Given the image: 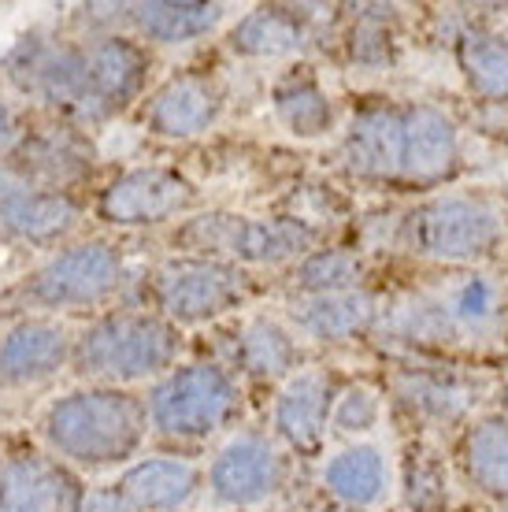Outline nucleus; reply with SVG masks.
<instances>
[{"mask_svg":"<svg viewBox=\"0 0 508 512\" xmlns=\"http://www.w3.org/2000/svg\"><path fill=\"white\" fill-rule=\"evenodd\" d=\"M227 108V93L216 75L204 71H178L160 82L141 104L145 134L164 141H190L216 127Z\"/></svg>","mask_w":508,"mask_h":512,"instance_id":"obj_15","label":"nucleus"},{"mask_svg":"<svg viewBox=\"0 0 508 512\" xmlns=\"http://www.w3.org/2000/svg\"><path fill=\"white\" fill-rule=\"evenodd\" d=\"M382 420V394L368 383H349L338 390L331 427L338 435H368Z\"/></svg>","mask_w":508,"mask_h":512,"instance_id":"obj_33","label":"nucleus"},{"mask_svg":"<svg viewBox=\"0 0 508 512\" xmlns=\"http://www.w3.org/2000/svg\"><path fill=\"white\" fill-rule=\"evenodd\" d=\"M397 8H360L353 30H349V60L360 67L394 64V34L390 19Z\"/></svg>","mask_w":508,"mask_h":512,"instance_id":"obj_32","label":"nucleus"},{"mask_svg":"<svg viewBox=\"0 0 508 512\" xmlns=\"http://www.w3.org/2000/svg\"><path fill=\"white\" fill-rule=\"evenodd\" d=\"M182 331L153 308H108L75 334L71 372L89 386L156 383L160 375L178 368Z\"/></svg>","mask_w":508,"mask_h":512,"instance_id":"obj_3","label":"nucleus"},{"mask_svg":"<svg viewBox=\"0 0 508 512\" xmlns=\"http://www.w3.org/2000/svg\"><path fill=\"white\" fill-rule=\"evenodd\" d=\"M505 238V216L486 197H431L397 223V249L434 264L483 260Z\"/></svg>","mask_w":508,"mask_h":512,"instance_id":"obj_9","label":"nucleus"},{"mask_svg":"<svg viewBox=\"0 0 508 512\" xmlns=\"http://www.w3.org/2000/svg\"><path fill=\"white\" fill-rule=\"evenodd\" d=\"M86 479L45 449H23L0 464V512H82Z\"/></svg>","mask_w":508,"mask_h":512,"instance_id":"obj_16","label":"nucleus"},{"mask_svg":"<svg viewBox=\"0 0 508 512\" xmlns=\"http://www.w3.org/2000/svg\"><path fill=\"white\" fill-rule=\"evenodd\" d=\"M249 290L253 282L238 264L175 253L145 275V301H149L145 308H153L156 316H164L182 331V327L219 323L223 316L238 312L249 301Z\"/></svg>","mask_w":508,"mask_h":512,"instance_id":"obj_8","label":"nucleus"},{"mask_svg":"<svg viewBox=\"0 0 508 512\" xmlns=\"http://www.w3.org/2000/svg\"><path fill=\"white\" fill-rule=\"evenodd\" d=\"M130 286L127 253L108 238H86L52 249L38 268L15 282L12 301L26 316H67V312H108Z\"/></svg>","mask_w":508,"mask_h":512,"instance_id":"obj_5","label":"nucleus"},{"mask_svg":"<svg viewBox=\"0 0 508 512\" xmlns=\"http://www.w3.org/2000/svg\"><path fill=\"white\" fill-rule=\"evenodd\" d=\"M190 512H193V509H190Z\"/></svg>","mask_w":508,"mask_h":512,"instance_id":"obj_40","label":"nucleus"},{"mask_svg":"<svg viewBox=\"0 0 508 512\" xmlns=\"http://www.w3.org/2000/svg\"><path fill=\"white\" fill-rule=\"evenodd\" d=\"M368 275V264L356 249H312L301 256L290 271V286L297 297H316V294H342V290H360Z\"/></svg>","mask_w":508,"mask_h":512,"instance_id":"obj_28","label":"nucleus"},{"mask_svg":"<svg viewBox=\"0 0 508 512\" xmlns=\"http://www.w3.org/2000/svg\"><path fill=\"white\" fill-rule=\"evenodd\" d=\"M405 505L408 512H442L449 505V475L438 453L412 449L405 461Z\"/></svg>","mask_w":508,"mask_h":512,"instance_id":"obj_31","label":"nucleus"},{"mask_svg":"<svg viewBox=\"0 0 508 512\" xmlns=\"http://www.w3.org/2000/svg\"><path fill=\"white\" fill-rule=\"evenodd\" d=\"M115 487L123 490L130 512H190L204 490V468L178 453H149L127 464Z\"/></svg>","mask_w":508,"mask_h":512,"instance_id":"obj_20","label":"nucleus"},{"mask_svg":"<svg viewBox=\"0 0 508 512\" xmlns=\"http://www.w3.org/2000/svg\"><path fill=\"white\" fill-rule=\"evenodd\" d=\"M457 56L471 90L505 101L508 97V38L494 30H464L457 41Z\"/></svg>","mask_w":508,"mask_h":512,"instance_id":"obj_30","label":"nucleus"},{"mask_svg":"<svg viewBox=\"0 0 508 512\" xmlns=\"http://www.w3.org/2000/svg\"><path fill=\"white\" fill-rule=\"evenodd\" d=\"M483 383L457 368H401L390 379L394 405L423 427H449L479 405Z\"/></svg>","mask_w":508,"mask_h":512,"instance_id":"obj_18","label":"nucleus"},{"mask_svg":"<svg viewBox=\"0 0 508 512\" xmlns=\"http://www.w3.org/2000/svg\"><path fill=\"white\" fill-rule=\"evenodd\" d=\"M308 45V19L301 8L264 4L230 26V49L245 60H286Z\"/></svg>","mask_w":508,"mask_h":512,"instance_id":"obj_26","label":"nucleus"},{"mask_svg":"<svg viewBox=\"0 0 508 512\" xmlns=\"http://www.w3.org/2000/svg\"><path fill=\"white\" fill-rule=\"evenodd\" d=\"M178 253L212 256L238 268L297 264L319 245V227L301 216H245V212H193L175 227Z\"/></svg>","mask_w":508,"mask_h":512,"instance_id":"obj_7","label":"nucleus"},{"mask_svg":"<svg viewBox=\"0 0 508 512\" xmlns=\"http://www.w3.org/2000/svg\"><path fill=\"white\" fill-rule=\"evenodd\" d=\"M149 431L145 397L123 386H75L52 397L38 416L45 453L78 475L123 472L141 457Z\"/></svg>","mask_w":508,"mask_h":512,"instance_id":"obj_2","label":"nucleus"},{"mask_svg":"<svg viewBox=\"0 0 508 512\" xmlns=\"http://www.w3.org/2000/svg\"><path fill=\"white\" fill-rule=\"evenodd\" d=\"M26 186H30V182H26L23 175H19V171L8 164V160H4V164H0V208L8 205V201H12L19 190H26Z\"/></svg>","mask_w":508,"mask_h":512,"instance_id":"obj_36","label":"nucleus"},{"mask_svg":"<svg viewBox=\"0 0 508 512\" xmlns=\"http://www.w3.org/2000/svg\"><path fill=\"white\" fill-rule=\"evenodd\" d=\"M271 112H275V119L290 130L293 138L301 141L327 138L334 130V119H338L334 97L323 90V82L308 67L286 71L271 86Z\"/></svg>","mask_w":508,"mask_h":512,"instance_id":"obj_27","label":"nucleus"},{"mask_svg":"<svg viewBox=\"0 0 508 512\" xmlns=\"http://www.w3.org/2000/svg\"><path fill=\"white\" fill-rule=\"evenodd\" d=\"M505 323L501 282L483 271H468L457 279L420 290V294L382 308L379 327L390 338L416 349H449L490 342ZM375 327V331H379Z\"/></svg>","mask_w":508,"mask_h":512,"instance_id":"obj_4","label":"nucleus"},{"mask_svg":"<svg viewBox=\"0 0 508 512\" xmlns=\"http://www.w3.org/2000/svg\"><path fill=\"white\" fill-rule=\"evenodd\" d=\"M312 512H364V509H349V505H338V501H323Z\"/></svg>","mask_w":508,"mask_h":512,"instance_id":"obj_37","label":"nucleus"},{"mask_svg":"<svg viewBox=\"0 0 508 512\" xmlns=\"http://www.w3.org/2000/svg\"><path fill=\"white\" fill-rule=\"evenodd\" d=\"M82 512H130L123 490L115 483H104V487H89L86 501H82Z\"/></svg>","mask_w":508,"mask_h":512,"instance_id":"obj_35","label":"nucleus"},{"mask_svg":"<svg viewBox=\"0 0 508 512\" xmlns=\"http://www.w3.org/2000/svg\"><path fill=\"white\" fill-rule=\"evenodd\" d=\"M460 160V130L434 104L401 108V175L412 182H442Z\"/></svg>","mask_w":508,"mask_h":512,"instance_id":"obj_22","label":"nucleus"},{"mask_svg":"<svg viewBox=\"0 0 508 512\" xmlns=\"http://www.w3.org/2000/svg\"><path fill=\"white\" fill-rule=\"evenodd\" d=\"M338 379L323 368H301L293 372L275 394L271 405V427H275V442L286 446L297 457H316L323 449L327 427L334 416V401H338Z\"/></svg>","mask_w":508,"mask_h":512,"instance_id":"obj_17","label":"nucleus"},{"mask_svg":"<svg viewBox=\"0 0 508 512\" xmlns=\"http://www.w3.org/2000/svg\"><path fill=\"white\" fill-rule=\"evenodd\" d=\"M290 483V453L264 431H238L216 449L204 472L212 505L227 512H260Z\"/></svg>","mask_w":508,"mask_h":512,"instance_id":"obj_11","label":"nucleus"},{"mask_svg":"<svg viewBox=\"0 0 508 512\" xmlns=\"http://www.w3.org/2000/svg\"><path fill=\"white\" fill-rule=\"evenodd\" d=\"M234 368L256 383H286L301 372V342L290 323L275 316H249L234 338Z\"/></svg>","mask_w":508,"mask_h":512,"instance_id":"obj_24","label":"nucleus"},{"mask_svg":"<svg viewBox=\"0 0 508 512\" xmlns=\"http://www.w3.org/2000/svg\"><path fill=\"white\" fill-rule=\"evenodd\" d=\"M89 26V34L123 30L141 45H190L208 34H216L227 19V4L208 0H138V4H93L78 15Z\"/></svg>","mask_w":508,"mask_h":512,"instance_id":"obj_12","label":"nucleus"},{"mask_svg":"<svg viewBox=\"0 0 508 512\" xmlns=\"http://www.w3.org/2000/svg\"><path fill=\"white\" fill-rule=\"evenodd\" d=\"M149 431L164 442H208L238 423L245 409V394L234 372L216 360L178 364L145 390Z\"/></svg>","mask_w":508,"mask_h":512,"instance_id":"obj_6","label":"nucleus"},{"mask_svg":"<svg viewBox=\"0 0 508 512\" xmlns=\"http://www.w3.org/2000/svg\"><path fill=\"white\" fill-rule=\"evenodd\" d=\"M501 405H505V412H508V379H505V386H501Z\"/></svg>","mask_w":508,"mask_h":512,"instance_id":"obj_38","label":"nucleus"},{"mask_svg":"<svg viewBox=\"0 0 508 512\" xmlns=\"http://www.w3.org/2000/svg\"><path fill=\"white\" fill-rule=\"evenodd\" d=\"M86 208L75 193L26 186L0 208V245L19 249H60L82 227Z\"/></svg>","mask_w":508,"mask_h":512,"instance_id":"obj_19","label":"nucleus"},{"mask_svg":"<svg viewBox=\"0 0 508 512\" xmlns=\"http://www.w3.org/2000/svg\"><path fill=\"white\" fill-rule=\"evenodd\" d=\"M382 301L371 290H342V294H316V297H293L290 320L293 334H305L323 346H342L353 338H364L379 327Z\"/></svg>","mask_w":508,"mask_h":512,"instance_id":"obj_21","label":"nucleus"},{"mask_svg":"<svg viewBox=\"0 0 508 512\" xmlns=\"http://www.w3.org/2000/svg\"><path fill=\"white\" fill-rule=\"evenodd\" d=\"M75 331L56 316H19L0 334V390L26 394L71 372Z\"/></svg>","mask_w":508,"mask_h":512,"instance_id":"obj_13","label":"nucleus"},{"mask_svg":"<svg viewBox=\"0 0 508 512\" xmlns=\"http://www.w3.org/2000/svg\"><path fill=\"white\" fill-rule=\"evenodd\" d=\"M8 82L26 101L41 104L64 123L104 127L130 112L149 90L153 56L123 30L104 34H26L4 60Z\"/></svg>","mask_w":508,"mask_h":512,"instance_id":"obj_1","label":"nucleus"},{"mask_svg":"<svg viewBox=\"0 0 508 512\" xmlns=\"http://www.w3.org/2000/svg\"><path fill=\"white\" fill-rule=\"evenodd\" d=\"M201 190L178 167L138 164L119 171L97 190L93 216L115 231H149L193 216Z\"/></svg>","mask_w":508,"mask_h":512,"instance_id":"obj_10","label":"nucleus"},{"mask_svg":"<svg viewBox=\"0 0 508 512\" xmlns=\"http://www.w3.org/2000/svg\"><path fill=\"white\" fill-rule=\"evenodd\" d=\"M26 130H30V123H26L23 112L12 101H0V164L12 160L19 141L26 138Z\"/></svg>","mask_w":508,"mask_h":512,"instance_id":"obj_34","label":"nucleus"},{"mask_svg":"<svg viewBox=\"0 0 508 512\" xmlns=\"http://www.w3.org/2000/svg\"><path fill=\"white\" fill-rule=\"evenodd\" d=\"M464 468L483 494L508 501V416H490L471 427L464 442Z\"/></svg>","mask_w":508,"mask_h":512,"instance_id":"obj_29","label":"nucleus"},{"mask_svg":"<svg viewBox=\"0 0 508 512\" xmlns=\"http://www.w3.org/2000/svg\"><path fill=\"white\" fill-rule=\"evenodd\" d=\"M8 164L30 186L56 193H75L82 182L93 179L97 145L86 130L64 119H52L45 127H30Z\"/></svg>","mask_w":508,"mask_h":512,"instance_id":"obj_14","label":"nucleus"},{"mask_svg":"<svg viewBox=\"0 0 508 512\" xmlns=\"http://www.w3.org/2000/svg\"><path fill=\"white\" fill-rule=\"evenodd\" d=\"M319 483L327 490V498L338 505L375 512L390 498V464L379 446L356 442V446L338 449L331 461L323 464Z\"/></svg>","mask_w":508,"mask_h":512,"instance_id":"obj_25","label":"nucleus"},{"mask_svg":"<svg viewBox=\"0 0 508 512\" xmlns=\"http://www.w3.org/2000/svg\"><path fill=\"white\" fill-rule=\"evenodd\" d=\"M0 464H4V453H0Z\"/></svg>","mask_w":508,"mask_h":512,"instance_id":"obj_39","label":"nucleus"},{"mask_svg":"<svg viewBox=\"0 0 508 512\" xmlns=\"http://www.w3.org/2000/svg\"><path fill=\"white\" fill-rule=\"evenodd\" d=\"M342 164L364 182H386L401 175V112L397 108H360L342 138Z\"/></svg>","mask_w":508,"mask_h":512,"instance_id":"obj_23","label":"nucleus"}]
</instances>
